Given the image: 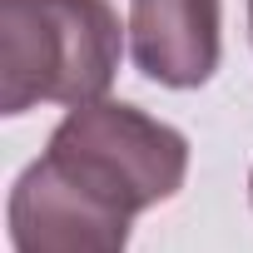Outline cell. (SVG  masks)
<instances>
[{
    "instance_id": "obj_1",
    "label": "cell",
    "mask_w": 253,
    "mask_h": 253,
    "mask_svg": "<svg viewBox=\"0 0 253 253\" xmlns=\"http://www.w3.org/2000/svg\"><path fill=\"white\" fill-rule=\"evenodd\" d=\"M119 55L109 0H0V114L104 99Z\"/></svg>"
},
{
    "instance_id": "obj_6",
    "label": "cell",
    "mask_w": 253,
    "mask_h": 253,
    "mask_svg": "<svg viewBox=\"0 0 253 253\" xmlns=\"http://www.w3.org/2000/svg\"><path fill=\"white\" fill-rule=\"evenodd\" d=\"M248 194H253V174H248Z\"/></svg>"
},
{
    "instance_id": "obj_5",
    "label": "cell",
    "mask_w": 253,
    "mask_h": 253,
    "mask_svg": "<svg viewBox=\"0 0 253 253\" xmlns=\"http://www.w3.org/2000/svg\"><path fill=\"white\" fill-rule=\"evenodd\" d=\"M248 30H253V0H248Z\"/></svg>"
},
{
    "instance_id": "obj_4",
    "label": "cell",
    "mask_w": 253,
    "mask_h": 253,
    "mask_svg": "<svg viewBox=\"0 0 253 253\" xmlns=\"http://www.w3.org/2000/svg\"><path fill=\"white\" fill-rule=\"evenodd\" d=\"M129 55L144 80L199 89L223 55V0H129Z\"/></svg>"
},
{
    "instance_id": "obj_2",
    "label": "cell",
    "mask_w": 253,
    "mask_h": 253,
    "mask_svg": "<svg viewBox=\"0 0 253 253\" xmlns=\"http://www.w3.org/2000/svg\"><path fill=\"white\" fill-rule=\"evenodd\" d=\"M40 159L124 218L174 199L189 179V139L174 124L119 99L75 104L55 124Z\"/></svg>"
},
{
    "instance_id": "obj_3",
    "label": "cell",
    "mask_w": 253,
    "mask_h": 253,
    "mask_svg": "<svg viewBox=\"0 0 253 253\" xmlns=\"http://www.w3.org/2000/svg\"><path fill=\"white\" fill-rule=\"evenodd\" d=\"M10 243L15 253H124L129 218L35 159L10 189Z\"/></svg>"
}]
</instances>
